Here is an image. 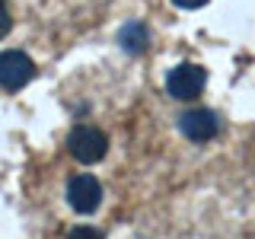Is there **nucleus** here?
<instances>
[{"instance_id":"f257e3e1","label":"nucleus","mask_w":255,"mask_h":239,"mask_svg":"<svg viewBox=\"0 0 255 239\" xmlns=\"http://www.w3.org/2000/svg\"><path fill=\"white\" fill-rule=\"evenodd\" d=\"M67 147H70V156H74L77 163L93 166V163H99V159L109 153V137L99 131V127H93V124H80V127L70 131Z\"/></svg>"},{"instance_id":"f03ea898","label":"nucleus","mask_w":255,"mask_h":239,"mask_svg":"<svg viewBox=\"0 0 255 239\" xmlns=\"http://www.w3.org/2000/svg\"><path fill=\"white\" fill-rule=\"evenodd\" d=\"M207 83V70L198 67V64H179V67L169 70V77H166V90H169L172 99H195V96H201Z\"/></svg>"},{"instance_id":"7ed1b4c3","label":"nucleus","mask_w":255,"mask_h":239,"mask_svg":"<svg viewBox=\"0 0 255 239\" xmlns=\"http://www.w3.org/2000/svg\"><path fill=\"white\" fill-rule=\"evenodd\" d=\"M35 77V64L26 51H3L0 54V86L19 90Z\"/></svg>"},{"instance_id":"20e7f679","label":"nucleus","mask_w":255,"mask_h":239,"mask_svg":"<svg viewBox=\"0 0 255 239\" xmlns=\"http://www.w3.org/2000/svg\"><path fill=\"white\" fill-rule=\"evenodd\" d=\"M217 127H220L217 112H211V109H188V112H182V118H179V131L195 143L211 140L214 134H217Z\"/></svg>"},{"instance_id":"39448f33","label":"nucleus","mask_w":255,"mask_h":239,"mask_svg":"<svg viewBox=\"0 0 255 239\" xmlns=\"http://www.w3.org/2000/svg\"><path fill=\"white\" fill-rule=\"evenodd\" d=\"M102 201V188L93 175H74L67 182V204L77 214H93Z\"/></svg>"},{"instance_id":"423d86ee","label":"nucleus","mask_w":255,"mask_h":239,"mask_svg":"<svg viewBox=\"0 0 255 239\" xmlns=\"http://www.w3.org/2000/svg\"><path fill=\"white\" fill-rule=\"evenodd\" d=\"M118 42H122V48L128 54H140L143 48L150 45V32L143 22H128V26L118 32Z\"/></svg>"},{"instance_id":"0eeeda50","label":"nucleus","mask_w":255,"mask_h":239,"mask_svg":"<svg viewBox=\"0 0 255 239\" xmlns=\"http://www.w3.org/2000/svg\"><path fill=\"white\" fill-rule=\"evenodd\" d=\"M67 239H102L99 236V230H93V227H77V230H70Z\"/></svg>"},{"instance_id":"6e6552de","label":"nucleus","mask_w":255,"mask_h":239,"mask_svg":"<svg viewBox=\"0 0 255 239\" xmlns=\"http://www.w3.org/2000/svg\"><path fill=\"white\" fill-rule=\"evenodd\" d=\"M10 29H13V19H10V13H6L3 6H0V38H3Z\"/></svg>"},{"instance_id":"1a4fd4ad","label":"nucleus","mask_w":255,"mask_h":239,"mask_svg":"<svg viewBox=\"0 0 255 239\" xmlns=\"http://www.w3.org/2000/svg\"><path fill=\"white\" fill-rule=\"evenodd\" d=\"M175 6H182V10H198V6H204L207 0H172Z\"/></svg>"},{"instance_id":"9d476101","label":"nucleus","mask_w":255,"mask_h":239,"mask_svg":"<svg viewBox=\"0 0 255 239\" xmlns=\"http://www.w3.org/2000/svg\"><path fill=\"white\" fill-rule=\"evenodd\" d=\"M0 6H3V0H0Z\"/></svg>"}]
</instances>
